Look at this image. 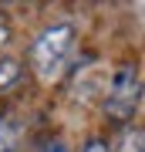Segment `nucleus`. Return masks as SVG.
<instances>
[{
    "label": "nucleus",
    "instance_id": "f257e3e1",
    "mask_svg": "<svg viewBox=\"0 0 145 152\" xmlns=\"http://www.w3.org/2000/svg\"><path fill=\"white\" fill-rule=\"evenodd\" d=\"M71 51H74V27L71 24H51L47 31L37 34V41L31 44V64L34 75L41 81H54L64 71Z\"/></svg>",
    "mask_w": 145,
    "mask_h": 152
},
{
    "label": "nucleus",
    "instance_id": "f03ea898",
    "mask_svg": "<svg viewBox=\"0 0 145 152\" xmlns=\"http://www.w3.org/2000/svg\"><path fill=\"white\" fill-rule=\"evenodd\" d=\"M138 102H142V75L128 61L111 75V85H108V95H105V115L111 122H128L138 108Z\"/></svg>",
    "mask_w": 145,
    "mask_h": 152
},
{
    "label": "nucleus",
    "instance_id": "7ed1b4c3",
    "mask_svg": "<svg viewBox=\"0 0 145 152\" xmlns=\"http://www.w3.org/2000/svg\"><path fill=\"white\" fill-rule=\"evenodd\" d=\"M20 145V122L17 118H0V152H17Z\"/></svg>",
    "mask_w": 145,
    "mask_h": 152
},
{
    "label": "nucleus",
    "instance_id": "20e7f679",
    "mask_svg": "<svg viewBox=\"0 0 145 152\" xmlns=\"http://www.w3.org/2000/svg\"><path fill=\"white\" fill-rule=\"evenodd\" d=\"M118 152H145V129H125Z\"/></svg>",
    "mask_w": 145,
    "mask_h": 152
},
{
    "label": "nucleus",
    "instance_id": "39448f33",
    "mask_svg": "<svg viewBox=\"0 0 145 152\" xmlns=\"http://www.w3.org/2000/svg\"><path fill=\"white\" fill-rule=\"evenodd\" d=\"M20 81V61H14V58H4L0 61V91H7L10 85Z\"/></svg>",
    "mask_w": 145,
    "mask_h": 152
},
{
    "label": "nucleus",
    "instance_id": "423d86ee",
    "mask_svg": "<svg viewBox=\"0 0 145 152\" xmlns=\"http://www.w3.org/2000/svg\"><path fill=\"white\" fill-rule=\"evenodd\" d=\"M81 152H111V149H108V142H105V139H88Z\"/></svg>",
    "mask_w": 145,
    "mask_h": 152
},
{
    "label": "nucleus",
    "instance_id": "0eeeda50",
    "mask_svg": "<svg viewBox=\"0 0 145 152\" xmlns=\"http://www.w3.org/2000/svg\"><path fill=\"white\" fill-rule=\"evenodd\" d=\"M41 152H68V145H64L61 139H47V142L41 145Z\"/></svg>",
    "mask_w": 145,
    "mask_h": 152
},
{
    "label": "nucleus",
    "instance_id": "6e6552de",
    "mask_svg": "<svg viewBox=\"0 0 145 152\" xmlns=\"http://www.w3.org/2000/svg\"><path fill=\"white\" fill-rule=\"evenodd\" d=\"M4 41H7V24H4V17H0V48H4Z\"/></svg>",
    "mask_w": 145,
    "mask_h": 152
}]
</instances>
